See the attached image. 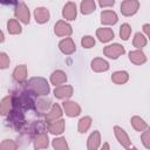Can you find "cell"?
Masks as SVG:
<instances>
[{"instance_id": "obj_14", "label": "cell", "mask_w": 150, "mask_h": 150, "mask_svg": "<svg viewBox=\"0 0 150 150\" xmlns=\"http://www.w3.org/2000/svg\"><path fill=\"white\" fill-rule=\"evenodd\" d=\"M117 20V14L114 11H103L101 13V22L104 25H115Z\"/></svg>"}, {"instance_id": "obj_12", "label": "cell", "mask_w": 150, "mask_h": 150, "mask_svg": "<svg viewBox=\"0 0 150 150\" xmlns=\"http://www.w3.org/2000/svg\"><path fill=\"white\" fill-rule=\"evenodd\" d=\"M62 115V110L60 108L59 104H53L52 109L49 110V112H47L46 115V122L47 123H52V122H55L57 121Z\"/></svg>"}, {"instance_id": "obj_18", "label": "cell", "mask_w": 150, "mask_h": 150, "mask_svg": "<svg viewBox=\"0 0 150 150\" xmlns=\"http://www.w3.org/2000/svg\"><path fill=\"white\" fill-rule=\"evenodd\" d=\"M13 79L16 81V82H23L26 79H27V67L26 64H20L18 66L14 71H13Z\"/></svg>"}, {"instance_id": "obj_40", "label": "cell", "mask_w": 150, "mask_h": 150, "mask_svg": "<svg viewBox=\"0 0 150 150\" xmlns=\"http://www.w3.org/2000/svg\"><path fill=\"white\" fill-rule=\"evenodd\" d=\"M129 150H137V149H136V148H130Z\"/></svg>"}, {"instance_id": "obj_6", "label": "cell", "mask_w": 150, "mask_h": 150, "mask_svg": "<svg viewBox=\"0 0 150 150\" xmlns=\"http://www.w3.org/2000/svg\"><path fill=\"white\" fill-rule=\"evenodd\" d=\"M63 109L69 117H75V116L80 115V112H81V107L74 101H64Z\"/></svg>"}, {"instance_id": "obj_29", "label": "cell", "mask_w": 150, "mask_h": 150, "mask_svg": "<svg viewBox=\"0 0 150 150\" xmlns=\"http://www.w3.org/2000/svg\"><path fill=\"white\" fill-rule=\"evenodd\" d=\"M53 146H54L55 150H69V146L67 144V141L63 137L54 138L53 139Z\"/></svg>"}, {"instance_id": "obj_27", "label": "cell", "mask_w": 150, "mask_h": 150, "mask_svg": "<svg viewBox=\"0 0 150 150\" xmlns=\"http://www.w3.org/2000/svg\"><path fill=\"white\" fill-rule=\"evenodd\" d=\"M91 125V118L89 116H84L79 121V125H77V130L79 132H86Z\"/></svg>"}, {"instance_id": "obj_1", "label": "cell", "mask_w": 150, "mask_h": 150, "mask_svg": "<svg viewBox=\"0 0 150 150\" xmlns=\"http://www.w3.org/2000/svg\"><path fill=\"white\" fill-rule=\"evenodd\" d=\"M27 90L34 95L43 96L49 93V84L43 77H32L27 82Z\"/></svg>"}, {"instance_id": "obj_11", "label": "cell", "mask_w": 150, "mask_h": 150, "mask_svg": "<svg viewBox=\"0 0 150 150\" xmlns=\"http://www.w3.org/2000/svg\"><path fill=\"white\" fill-rule=\"evenodd\" d=\"M47 146H48V135L45 131L36 134L34 136V148L39 150V149H45Z\"/></svg>"}, {"instance_id": "obj_15", "label": "cell", "mask_w": 150, "mask_h": 150, "mask_svg": "<svg viewBox=\"0 0 150 150\" xmlns=\"http://www.w3.org/2000/svg\"><path fill=\"white\" fill-rule=\"evenodd\" d=\"M96 36L101 42H109L114 39V32L110 28H98L96 30Z\"/></svg>"}, {"instance_id": "obj_26", "label": "cell", "mask_w": 150, "mask_h": 150, "mask_svg": "<svg viewBox=\"0 0 150 150\" xmlns=\"http://www.w3.org/2000/svg\"><path fill=\"white\" fill-rule=\"evenodd\" d=\"M7 29L9 34H20L21 33V26L15 19H11L7 22Z\"/></svg>"}, {"instance_id": "obj_10", "label": "cell", "mask_w": 150, "mask_h": 150, "mask_svg": "<svg viewBox=\"0 0 150 150\" xmlns=\"http://www.w3.org/2000/svg\"><path fill=\"white\" fill-rule=\"evenodd\" d=\"M54 95L57 98H68L73 95L71 86H59L54 89Z\"/></svg>"}, {"instance_id": "obj_34", "label": "cell", "mask_w": 150, "mask_h": 150, "mask_svg": "<svg viewBox=\"0 0 150 150\" xmlns=\"http://www.w3.org/2000/svg\"><path fill=\"white\" fill-rule=\"evenodd\" d=\"M9 66V57L6 53H0V69H6Z\"/></svg>"}, {"instance_id": "obj_39", "label": "cell", "mask_w": 150, "mask_h": 150, "mask_svg": "<svg viewBox=\"0 0 150 150\" xmlns=\"http://www.w3.org/2000/svg\"><path fill=\"white\" fill-rule=\"evenodd\" d=\"M4 40H5V36H4V33L0 30V42H4Z\"/></svg>"}, {"instance_id": "obj_30", "label": "cell", "mask_w": 150, "mask_h": 150, "mask_svg": "<svg viewBox=\"0 0 150 150\" xmlns=\"http://www.w3.org/2000/svg\"><path fill=\"white\" fill-rule=\"evenodd\" d=\"M132 43H134V46H135L136 48L139 49V48H142V47H144V46L146 45V38H145L143 34H141V33H136Z\"/></svg>"}, {"instance_id": "obj_35", "label": "cell", "mask_w": 150, "mask_h": 150, "mask_svg": "<svg viewBox=\"0 0 150 150\" xmlns=\"http://www.w3.org/2000/svg\"><path fill=\"white\" fill-rule=\"evenodd\" d=\"M141 138H142V142H143L144 146H145L146 149H149V148H150V130H149V129H145V130L143 131Z\"/></svg>"}, {"instance_id": "obj_9", "label": "cell", "mask_w": 150, "mask_h": 150, "mask_svg": "<svg viewBox=\"0 0 150 150\" xmlns=\"http://www.w3.org/2000/svg\"><path fill=\"white\" fill-rule=\"evenodd\" d=\"M76 4L75 2H67L63 7L62 15L66 20H75L76 18Z\"/></svg>"}, {"instance_id": "obj_19", "label": "cell", "mask_w": 150, "mask_h": 150, "mask_svg": "<svg viewBox=\"0 0 150 150\" xmlns=\"http://www.w3.org/2000/svg\"><path fill=\"white\" fill-rule=\"evenodd\" d=\"M129 59H130V61H131L132 63H135V64H143V63L146 61L145 54H144L142 50H139V49L130 52V53H129Z\"/></svg>"}, {"instance_id": "obj_5", "label": "cell", "mask_w": 150, "mask_h": 150, "mask_svg": "<svg viewBox=\"0 0 150 150\" xmlns=\"http://www.w3.org/2000/svg\"><path fill=\"white\" fill-rule=\"evenodd\" d=\"M54 32L57 36H69L71 34V27L69 23H67L66 21L63 20H60L55 23V27H54Z\"/></svg>"}, {"instance_id": "obj_38", "label": "cell", "mask_w": 150, "mask_h": 150, "mask_svg": "<svg viewBox=\"0 0 150 150\" xmlns=\"http://www.w3.org/2000/svg\"><path fill=\"white\" fill-rule=\"evenodd\" d=\"M101 150H109V144H108V143H104V144L102 145Z\"/></svg>"}, {"instance_id": "obj_20", "label": "cell", "mask_w": 150, "mask_h": 150, "mask_svg": "<svg viewBox=\"0 0 150 150\" xmlns=\"http://www.w3.org/2000/svg\"><path fill=\"white\" fill-rule=\"evenodd\" d=\"M48 130L49 132L52 134H62L63 130H64V121L63 120H57L55 122H52V123H48Z\"/></svg>"}, {"instance_id": "obj_36", "label": "cell", "mask_w": 150, "mask_h": 150, "mask_svg": "<svg viewBox=\"0 0 150 150\" xmlns=\"http://www.w3.org/2000/svg\"><path fill=\"white\" fill-rule=\"evenodd\" d=\"M98 4H100L101 7H107V6H112V5L115 4V1H114V0H110V1H104V0L102 1V0H101Z\"/></svg>"}, {"instance_id": "obj_23", "label": "cell", "mask_w": 150, "mask_h": 150, "mask_svg": "<svg viewBox=\"0 0 150 150\" xmlns=\"http://www.w3.org/2000/svg\"><path fill=\"white\" fill-rule=\"evenodd\" d=\"M129 79V75L127 71H123V70H120V71H115L112 75H111V81L116 84H123L128 81Z\"/></svg>"}, {"instance_id": "obj_24", "label": "cell", "mask_w": 150, "mask_h": 150, "mask_svg": "<svg viewBox=\"0 0 150 150\" xmlns=\"http://www.w3.org/2000/svg\"><path fill=\"white\" fill-rule=\"evenodd\" d=\"M12 108V96H6L0 102V115H6Z\"/></svg>"}, {"instance_id": "obj_8", "label": "cell", "mask_w": 150, "mask_h": 150, "mask_svg": "<svg viewBox=\"0 0 150 150\" xmlns=\"http://www.w3.org/2000/svg\"><path fill=\"white\" fill-rule=\"evenodd\" d=\"M114 132H115V136H116L117 141L120 142V144H121L122 146H124V148H129V146H130L129 136L127 135V132H125L122 128H120V127L116 125V127L114 128Z\"/></svg>"}, {"instance_id": "obj_21", "label": "cell", "mask_w": 150, "mask_h": 150, "mask_svg": "<svg viewBox=\"0 0 150 150\" xmlns=\"http://www.w3.org/2000/svg\"><path fill=\"white\" fill-rule=\"evenodd\" d=\"M50 81L55 86H59V84H62L67 81V75L66 73H63L62 70H55L52 75H50Z\"/></svg>"}, {"instance_id": "obj_16", "label": "cell", "mask_w": 150, "mask_h": 150, "mask_svg": "<svg viewBox=\"0 0 150 150\" xmlns=\"http://www.w3.org/2000/svg\"><path fill=\"white\" fill-rule=\"evenodd\" d=\"M34 16H35V20L36 22L39 23H45L49 20V11L45 7H38L35 11H34Z\"/></svg>"}, {"instance_id": "obj_3", "label": "cell", "mask_w": 150, "mask_h": 150, "mask_svg": "<svg viewBox=\"0 0 150 150\" xmlns=\"http://www.w3.org/2000/svg\"><path fill=\"white\" fill-rule=\"evenodd\" d=\"M103 54L105 56H108L109 59H117L118 56L124 54V48L120 43H112V45H109V46L104 47Z\"/></svg>"}, {"instance_id": "obj_33", "label": "cell", "mask_w": 150, "mask_h": 150, "mask_svg": "<svg viewBox=\"0 0 150 150\" xmlns=\"http://www.w3.org/2000/svg\"><path fill=\"white\" fill-rule=\"evenodd\" d=\"M81 43L84 48H91L94 45H95V39L90 35H87V36H83L82 40H81Z\"/></svg>"}, {"instance_id": "obj_2", "label": "cell", "mask_w": 150, "mask_h": 150, "mask_svg": "<svg viewBox=\"0 0 150 150\" xmlns=\"http://www.w3.org/2000/svg\"><path fill=\"white\" fill-rule=\"evenodd\" d=\"M139 7V2L137 0H125L121 4V12L125 16L134 15Z\"/></svg>"}, {"instance_id": "obj_25", "label": "cell", "mask_w": 150, "mask_h": 150, "mask_svg": "<svg viewBox=\"0 0 150 150\" xmlns=\"http://www.w3.org/2000/svg\"><path fill=\"white\" fill-rule=\"evenodd\" d=\"M95 1L94 0H84L81 2V12L83 14H90L95 11Z\"/></svg>"}, {"instance_id": "obj_28", "label": "cell", "mask_w": 150, "mask_h": 150, "mask_svg": "<svg viewBox=\"0 0 150 150\" xmlns=\"http://www.w3.org/2000/svg\"><path fill=\"white\" fill-rule=\"evenodd\" d=\"M35 107H36V110L40 112V114H43L46 112L49 107H50V101L48 100H43V98H40L35 102Z\"/></svg>"}, {"instance_id": "obj_13", "label": "cell", "mask_w": 150, "mask_h": 150, "mask_svg": "<svg viewBox=\"0 0 150 150\" xmlns=\"http://www.w3.org/2000/svg\"><path fill=\"white\" fill-rule=\"evenodd\" d=\"M101 144V136L97 130H95L87 141V148L88 150H97Z\"/></svg>"}, {"instance_id": "obj_32", "label": "cell", "mask_w": 150, "mask_h": 150, "mask_svg": "<svg viewBox=\"0 0 150 150\" xmlns=\"http://www.w3.org/2000/svg\"><path fill=\"white\" fill-rule=\"evenodd\" d=\"M130 34H131V27L128 23H123L120 27V36H121V39L128 40L129 36H130Z\"/></svg>"}, {"instance_id": "obj_31", "label": "cell", "mask_w": 150, "mask_h": 150, "mask_svg": "<svg viewBox=\"0 0 150 150\" xmlns=\"http://www.w3.org/2000/svg\"><path fill=\"white\" fill-rule=\"evenodd\" d=\"M18 144L13 139H4L0 143V150H16Z\"/></svg>"}, {"instance_id": "obj_22", "label": "cell", "mask_w": 150, "mask_h": 150, "mask_svg": "<svg viewBox=\"0 0 150 150\" xmlns=\"http://www.w3.org/2000/svg\"><path fill=\"white\" fill-rule=\"evenodd\" d=\"M130 122H131V124H132V127H134V129L136 131H139L141 132V131H144L145 129H148L146 122L143 118L138 117V116H132L131 120H130Z\"/></svg>"}, {"instance_id": "obj_7", "label": "cell", "mask_w": 150, "mask_h": 150, "mask_svg": "<svg viewBox=\"0 0 150 150\" xmlns=\"http://www.w3.org/2000/svg\"><path fill=\"white\" fill-rule=\"evenodd\" d=\"M59 48H60V50H61L63 54H67V55L73 54V53L75 52V49H76L75 43H74V41H73L70 38H66V39H63L62 41H60Z\"/></svg>"}, {"instance_id": "obj_37", "label": "cell", "mask_w": 150, "mask_h": 150, "mask_svg": "<svg viewBox=\"0 0 150 150\" xmlns=\"http://www.w3.org/2000/svg\"><path fill=\"white\" fill-rule=\"evenodd\" d=\"M149 27H150V25H149V23H145V25L143 26V29H144V32H145L146 36H149V35H150V30H149Z\"/></svg>"}, {"instance_id": "obj_17", "label": "cell", "mask_w": 150, "mask_h": 150, "mask_svg": "<svg viewBox=\"0 0 150 150\" xmlns=\"http://www.w3.org/2000/svg\"><path fill=\"white\" fill-rule=\"evenodd\" d=\"M91 69L94 71H97V73H101V71H107L109 69V63L103 60V59H94L91 61Z\"/></svg>"}, {"instance_id": "obj_4", "label": "cell", "mask_w": 150, "mask_h": 150, "mask_svg": "<svg viewBox=\"0 0 150 150\" xmlns=\"http://www.w3.org/2000/svg\"><path fill=\"white\" fill-rule=\"evenodd\" d=\"M15 16L21 22H23V23H28L29 22V18H30L29 9H28V7L23 2L16 4V7H15Z\"/></svg>"}]
</instances>
